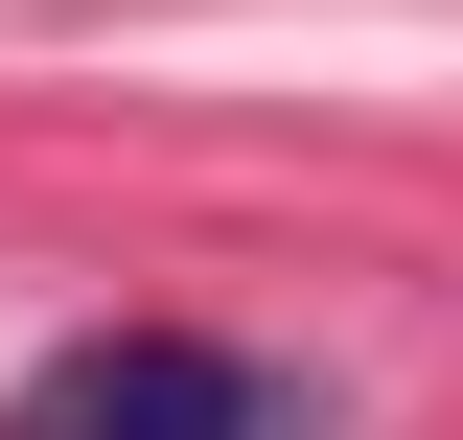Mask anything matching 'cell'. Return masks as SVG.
<instances>
[{
	"label": "cell",
	"mask_w": 463,
	"mask_h": 440,
	"mask_svg": "<svg viewBox=\"0 0 463 440\" xmlns=\"http://www.w3.org/2000/svg\"><path fill=\"white\" fill-rule=\"evenodd\" d=\"M0 440H325V394L279 348H209V325H93L0 394Z\"/></svg>",
	"instance_id": "cell-1"
}]
</instances>
